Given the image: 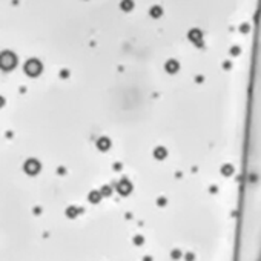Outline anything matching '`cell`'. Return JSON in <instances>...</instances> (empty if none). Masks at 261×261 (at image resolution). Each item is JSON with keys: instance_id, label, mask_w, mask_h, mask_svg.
Wrapping results in <instances>:
<instances>
[{"instance_id": "8fae6325", "label": "cell", "mask_w": 261, "mask_h": 261, "mask_svg": "<svg viewBox=\"0 0 261 261\" xmlns=\"http://www.w3.org/2000/svg\"><path fill=\"white\" fill-rule=\"evenodd\" d=\"M132 6H134L132 2H122V9L123 11H130V9H132Z\"/></svg>"}, {"instance_id": "277c9868", "label": "cell", "mask_w": 261, "mask_h": 261, "mask_svg": "<svg viewBox=\"0 0 261 261\" xmlns=\"http://www.w3.org/2000/svg\"><path fill=\"white\" fill-rule=\"evenodd\" d=\"M117 192H118L120 195H129L130 192H132V184H130V181L123 178L118 181V184H117Z\"/></svg>"}, {"instance_id": "7a4b0ae2", "label": "cell", "mask_w": 261, "mask_h": 261, "mask_svg": "<svg viewBox=\"0 0 261 261\" xmlns=\"http://www.w3.org/2000/svg\"><path fill=\"white\" fill-rule=\"evenodd\" d=\"M25 72L28 74L29 77H37L40 75L42 72V63L38 62L37 58H31L25 63Z\"/></svg>"}, {"instance_id": "3957f363", "label": "cell", "mask_w": 261, "mask_h": 261, "mask_svg": "<svg viewBox=\"0 0 261 261\" xmlns=\"http://www.w3.org/2000/svg\"><path fill=\"white\" fill-rule=\"evenodd\" d=\"M23 171L28 175H35V174L40 172V163H38L37 160H34V158H31L23 164Z\"/></svg>"}, {"instance_id": "9c48e42d", "label": "cell", "mask_w": 261, "mask_h": 261, "mask_svg": "<svg viewBox=\"0 0 261 261\" xmlns=\"http://www.w3.org/2000/svg\"><path fill=\"white\" fill-rule=\"evenodd\" d=\"M111 192H112V188L111 186H103L100 189V195H101V197H109Z\"/></svg>"}, {"instance_id": "ba28073f", "label": "cell", "mask_w": 261, "mask_h": 261, "mask_svg": "<svg viewBox=\"0 0 261 261\" xmlns=\"http://www.w3.org/2000/svg\"><path fill=\"white\" fill-rule=\"evenodd\" d=\"M154 155H155V158H164V155H166V151L163 149V148H157L155 151H154Z\"/></svg>"}, {"instance_id": "6da1fadb", "label": "cell", "mask_w": 261, "mask_h": 261, "mask_svg": "<svg viewBox=\"0 0 261 261\" xmlns=\"http://www.w3.org/2000/svg\"><path fill=\"white\" fill-rule=\"evenodd\" d=\"M17 64V57L14 52L3 51L0 52V69L2 71H11Z\"/></svg>"}, {"instance_id": "30bf717a", "label": "cell", "mask_w": 261, "mask_h": 261, "mask_svg": "<svg viewBox=\"0 0 261 261\" xmlns=\"http://www.w3.org/2000/svg\"><path fill=\"white\" fill-rule=\"evenodd\" d=\"M166 69H167L169 72H175V71H177V63H175V62H167Z\"/></svg>"}, {"instance_id": "5b68a950", "label": "cell", "mask_w": 261, "mask_h": 261, "mask_svg": "<svg viewBox=\"0 0 261 261\" xmlns=\"http://www.w3.org/2000/svg\"><path fill=\"white\" fill-rule=\"evenodd\" d=\"M97 148L100 149V151H108L109 148H111V140L108 138V137H101V138H98L97 140Z\"/></svg>"}, {"instance_id": "8992f818", "label": "cell", "mask_w": 261, "mask_h": 261, "mask_svg": "<svg viewBox=\"0 0 261 261\" xmlns=\"http://www.w3.org/2000/svg\"><path fill=\"white\" fill-rule=\"evenodd\" d=\"M100 200H101V195H100L98 190H92V192L88 194V201H89V203L97 204V203H100Z\"/></svg>"}, {"instance_id": "52a82bcc", "label": "cell", "mask_w": 261, "mask_h": 261, "mask_svg": "<svg viewBox=\"0 0 261 261\" xmlns=\"http://www.w3.org/2000/svg\"><path fill=\"white\" fill-rule=\"evenodd\" d=\"M77 214H78V209H77L75 206H69V207L66 209V215H68L69 218H75Z\"/></svg>"}, {"instance_id": "7c38bea8", "label": "cell", "mask_w": 261, "mask_h": 261, "mask_svg": "<svg viewBox=\"0 0 261 261\" xmlns=\"http://www.w3.org/2000/svg\"><path fill=\"white\" fill-rule=\"evenodd\" d=\"M151 16H152V17H158V16H161V9H160L158 6H154V8L151 9Z\"/></svg>"}, {"instance_id": "4fadbf2b", "label": "cell", "mask_w": 261, "mask_h": 261, "mask_svg": "<svg viewBox=\"0 0 261 261\" xmlns=\"http://www.w3.org/2000/svg\"><path fill=\"white\" fill-rule=\"evenodd\" d=\"M3 104H5V98L0 95V108H3Z\"/></svg>"}]
</instances>
